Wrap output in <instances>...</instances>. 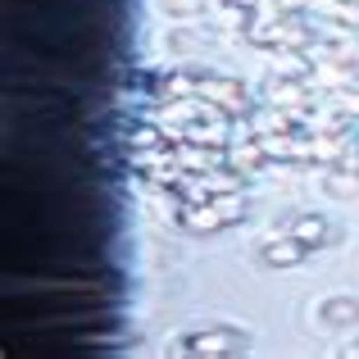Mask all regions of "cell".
I'll use <instances>...</instances> for the list:
<instances>
[{
  "mask_svg": "<svg viewBox=\"0 0 359 359\" xmlns=\"http://www.w3.org/2000/svg\"><path fill=\"white\" fill-rule=\"evenodd\" d=\"M114 314H96V309H87V314H69V309H46V314L36 318H23V323H14V332H55V327H100L109 323Z\"/></svg>",
  "mask_w": 359,
  "mask_h": 359,
  "instance_id": "1",
  "label": "cell"
}]
</instances>
